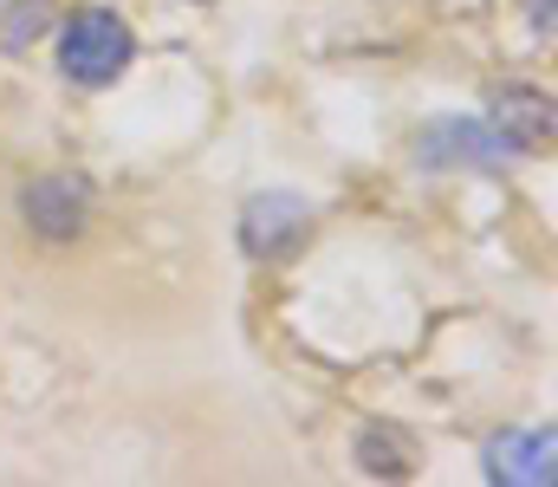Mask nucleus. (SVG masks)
Instances as JSON below:
<instances>
[{
    "label": "nucleus",
    "instance_id": "20e7f679",
    "mask_svg": "<svg viewBox=\"0 0 558 487\" xmlns=\"http://www.w3.org/2000/svg\"><path fill=\"white\" fill-rule=\"evenodd\" d=\"M20 208H26V228H33L39 241H78L85 221H92V182H85L78 169L33 175L26 195H20Z\"/></svg>",
    "mask_w": 558,
    "mask_h": 487
},
{
    "label": "nucleus",
    "instance_id": "39448f33",
    "mask_svg": "<svg viewBox=\"0 0 558 487\" xmlns=\"http://www.w3.org/2000/svg\"><path fill=\"white\" fill-rule=\"evenodd\" d=\"M487 475L500 487H546L558 475V436L553 429H500L487 442Z\"/></svg>",
    "mask_w": 558,
    "mask_h": 487
},
{
    "label": "nucleus",
    "instance_id": "423d86ee",
    "mask_svg": "<svg viewBox=\"0 0 558 487\" xmlns=\"http://www.w3.org/2000/svg\"><path fill=\"white\" fill-rule=\"evenodd\" d=\"M487 124L513 144V157H533V150L553 144V98L533 92V85H507V92H494V118Z\"/></svg>",
    "mask_w": 558,
    "mask_h": 487
},
{
    "label": "nucleus",
    "instance_id": "0eeeda50",
    "mask_svg": "<svg viewBox=\"0 0 558 487\" xmlns=\"http://www.w3.org/2000/svg\"><path fill=\"white\" fill-rule=\"evenodd\" d=\"M357 468H364V475H377V482H403V475L416 468V449H410L390 423H377V429H364V436H357Z\"/></svg>",
    "mask_w": 558,
    "mask_h": 487
},
{
    "label": "nucleus",
    "instance_id": "f257e3e1",
    "mask_svg": "<svg viewBox=\"0 0 558 487\" xmlns=\"http://www.w3.org/2000/svg\"><path fill=\"white\" fill-rule=\"evenodd\" d=\"M131 52H137V39H131V26L111 7H78L65 20V33H59V72L72 85H92V92L118 85L124 65H131Z\"/></svg>",
    "mask_w": 558,
    "mask_h": 487
},
{
    "label": "nucleus",
    "instance_id": "f03ea898",
    "mask_svg": "<svg viewBox=\"0 0 558 487\" xmlns=\"http://www.w3.org/2000/svg\"><path fill=\"white\" fill-rule=\"evenodd\" d=\"M422 169H507L513 144L487 124V118H435L416 137Z\"/></svg>",
    "mask_w": 558,
    "mask_h": 487
},
{
    "label": "nucleus",
    "instance_id": "7ed1b4c3",
    "mask_svg": "<svg viewBox=\"0 0 558 487\" xmlns=\"http://www.w3.org/2000/svg\"><path fill=\"white\" fill-rule=\"evenodd\" d=\"M312 234V202L292 195V188H260L247 208H241V247L254 260H286L299 254V241Z\"/></svg>",
    "mask_w": 558,
    "mask_h": 487
},
{
    "label": "nucleus",
    "instance_id": "6e6552de",
    "mask_svg": "<svg viewBox=\"0 0 558 487\" xmlns=\"http://www.w3.org/2000/svg\"><path fill=\"white\" fill-rule=\"evenodd\" d=\"M59 0H0V52H26L52 26Z\"/></svg>",
    "mask_w": 558,
    "mask_h": 487
},
{
    "label": "nucleus",
    "instance_id": "1a4fd4ad",
    "mask_svg": "<svg viewBox=\"0 0 558 487\" xmlns=\"http://www.w3.org/2000/svg\"><path fill=\"white\" fill-rule=\"evenodd\" d=\"M533 26H539V39H553V0H533Z\"/></svg>",
    "mask_w": 558,
    "mask_h": 487
}]
</instances>
